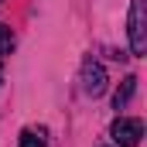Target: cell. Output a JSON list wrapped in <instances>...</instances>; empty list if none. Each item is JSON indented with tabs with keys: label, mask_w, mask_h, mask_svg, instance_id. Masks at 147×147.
I'll use <instances>...</instances> for the list:
<instances>
[{
	"label": "cell",
	"mask_w": 147,
	"mask_h": 147,
	"mask_svg": "<svg viewBox=\"0 0 147 147\" xmlns=\"http://www.w3.org/2000/svg\"><path fill=\"white\" fill-rule=\"evenodd\" d=\"M0 86H3V62H0Z\"/></svg>",
	"instance_id": "obj_7"
},
{
	"label": "cell",
	"mask_w": 147,
	"mask_h": 147,
	"mask_svg": "<svg viewBox=\"0 0 147 147\" xmlns=\"http://www.w3.org/2000/svg\"><path fill=\"white\" fill-rule=\"evenodd\" d=\"M134 92H137V75H127V79L120 82V89L113 92V110H123V106L134 99Z\"/></svg>",
	"instance_id": "obj_4"
},
{
	"label": "cell",
	"mask_w": 147,
	"mask_h": 147,
	"mask_svg": "<svg viewBox=\"0 0 147 147\" xmlns=\"http://www.w3.org/2000/svg\"><path fill=\"white\" fill-rule=\"evenodd\" d=\"M127 38H130V51L140 58V55L147 51V0H130Z\"/></svg>",
	"instance_id": "obj_1"
},
{
	"label": "cell",
	"mask_w": 147,
	"mask_h": 147,
	"mask_svg": "<svg viewBox=\"0 0 147 147\" xmlns=\"http://www.w3.org/2000/svg\"><path fill=\"white\" fill-rule=\"evenodd\" d=\"M110 137H113V144H120V147H137L140 137H144V123L137 116H116L113 127H110Z\"/></svg>",
	"instance_id": "obj_3"
},
{
	"label": "cell",
	"mask_w": 147,
	"mask_h": 147,
	"mask_svg": "<svg viewBox=\"0 0 147 147\" xmlns=\"http://www.w3.org/2000/svg\"><path fill=\"white\" fill-rule=\"evenodd\" d=\"M14 48V31L7 24H0V51H10Z\"/></svg>",
	"instance_id": "obj_6"
},
{
	"label": "cell",
	"mask_w": 147,
	"mask_h": 147,
	"mask_svg": "<svg viewBox=\"0 0 147 147\" xmlns=\"http://www.w3.org/2000/svg\"><path fill=\"white\" fill-rule=\"evenodd\" d=\"M79 86H82V92L92 96V99L103 96L106 86H110V79H106V65L96 62V58H86V62H82V72H79Z\"/></svg>",
	"instance_id": "obj_2"
},
{
	"label": "cell",
	"mask_w": 147,
	"mask_h": 147,
	"mask_svg": "<svg viewBox=\"0 0 147 147\" xmlns=\"http://www.w3.org/2000/svg\"><path fill=\"white\" fill-rule=\"evenodd\" d=\"M48 144V130H45V127H28V130H24V134H21V140H17V147H45Z\"/></svg>",
	"instance_id": "obj_5"
}]
</instances>
